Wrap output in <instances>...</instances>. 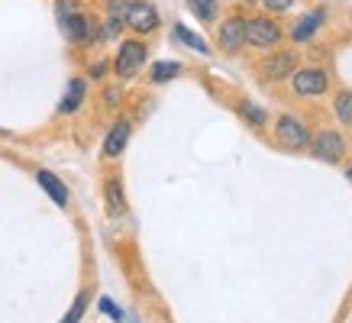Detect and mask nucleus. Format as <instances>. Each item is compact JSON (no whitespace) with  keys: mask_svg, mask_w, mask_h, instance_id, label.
Masks as SVG:
<instances>
[{"mask_svg":"<svg viewBox=\"0 0 352 323\" xmlns=\"http://www.w3.org/2000/svg\"><path fill=\"white\" fill-rule=\"evenodd\" d=\"M100 307H104V313H110V317H117V320H123V311H120L117 304L110 301V298H104V301H100Z\"/></svg>","mask_w":352,"mask_h":323,"instance_id":"23","label":"nucleus"},{"mask_svg":"<svg viewBox=\"0 0 352 323\" xmlns=\"http://www.w3.org/2000/svg\"><path fill=\"white\" fill-rule=\"evenodd\" d=\"M126 7H129V0H110L107 16H117V20H123V16H126Z\"/></svg>","mask_w":352,"mask_h":323,"instance_id":"20","label":"nucleus"},{"mask_svg":"<svg viewBox=\"0 0 352 323\" xmlns=\"http://www.w3.org/2000/svg\"><path fill=\"white\" fill-rule=\"evenodd\" d=\"M349 181H352V165H349Z\"/></svg>","mask_w":352,"mask_h":323,"instance_id":"25","label":"nucleus"},{"mask_svg":"<svg viewBox=\"0 0 352 323\" xmlns=\"http://www.w3.org/2000/svg\"><path fill=\"white\" fill-rule=\"evenodd\" d=\"M188 7H191L204 23H214L217 20V0H188Z\"/></svg>","mask_w":352,"mask_h":323,"instance_id":"15","label":"nucleus"},{"mask_svg":"<svg viewBox=\"0 0 352 323\" xmlns=\"http://www.w3.org/2000/svg\"><path fill=\"white\" fill-rule=\"evenodd\" d=\"M336 113H340L342 123H352V94H340V100H336Z\"/></svg>","mask_w":352,"mask_h":323,"instance_id":"18","label":"nucleus"},{"mask_svg":"<svg viewBox=\"0 0 352 323\" xmlns=\"http://www.w3.org/2000/svg\"><path fill=\"white\" fill-rule=\"evenodd\" d=\"M278 140L285 142L288 149H300V146H307V129H304V123L294 117H281L278 120Z\"/></svg>","mask_w":352,"mask_h":323,"instance_id":"4","label":"nucleus"},{"mask_svg":"<svg viewBox=\"0 0 352 323\" xmlns=\"http://www.w3.org/2000/svg\"><path fill=\"white\" fill-rule=\"evenodd\" d=\"M123 23H126V26H133L136 32H152L155 26H159V13H155V7H152V3H146V0H129Z\"/></svg>","mask_w":352,"mask_h":323,"instance_id":"1","label":"nucleus"},{"mask_svg":"<svg viewBox=\"0 0 352 323\" xmlns=\"http://www.w3.org/2000/svg\"><path fill=\"white\" fill-rule=\"evenodd\" d=\"M281 39V30H278L272 20L265 16H256V20H245V43L249 45H275Z\"/></svg>","mask_w":352,"mask_h":323,"instance_id":"2","label":"nucleus"},{"mask_svg":"<svg viewBox=\"0 0 352 323\" xmlns=\"http://www.w3.org/2000/svg\"><path fill=\"white\" fill-rule=\"evenodd\" d=\"M120 30H123V20L107 16V23H104V36H107V39H113V36H120Z\"/></svg>","mask_w":352,"mask_h":323,"instance_id":"22","label":"nucleus"},{"mask_svg":"<svg viewBox=\"0 0 352 323\" xmlns=\"http://www.w3.org/2000/svg\"><path fill=\"white\" fill-rule=\"evenodd\" d=\"M36 181H39V188H43V191L49 194V197H52L58 207L68 204V188H65V184L58 181L52 172H39V175H36Z\"/></svg>","mask_w":352,"mask_h":323,"instance_id":"10","label":"nucleus"},{"mask_svg":"<svg viewBox=\"0 0 352 323\" xmlns=\"http://www.w3.org/2000/svg\"><path fill=\"white\" fill-rule=\"evenodd\" d=\"M294 65L298 62H294L291 52H278L262 65V71H265V78H288V75H294Z\"/></svg>","mask_w":352,"mask_h":323,"instance_id":"9","label":"nucleus"},{"mask_svg":"<svg viewBox=\"0 0 352 323\" xmlns=\"http://www.w3.org/2000/svg\"><path fill=\"white\" fill-rule=\"evenodd\" d=\"M175 39H178V43H184L188 49H194V52H201V55L210 52L201 36H197V32H191V30H184V26H175Z\"/></svg>","mask_w":352,"mask_h":323,"instance_id":"14","label":"nucleus"},{"mask_svg":"<svg viewBox=\"0 0 352 323\" xmlns=\"http://www.w3.org/2000/svg\"><path fill=\"white\" fill-rule=\"evenodd\" d=\"M294 0H265V7L268 10H275V13H281V10H288Z\"/></svg>","mask_w":352,"mask_h":323,"instance_id":"24","label":"nucleus"},{"mask_svg":"<svg viewBox=\"0 0 352 323\" xmlns=\"http://www.w3.org/2000/svg\"><path fill=\"white\" fill-rule=\"evenodd\" d=\"M146 62V45L142 43H123L117 55V75L120 78H133Z\"/></svg>","mask_w":352,"mask_h":323,"instance_id":"3","label":"nucleus"},{"mask_svg":"<svg viewBox=\"0 0 352 323\" xmlns=\"http://www.w3.org/2000/svg\"><path fill=\"white\" fill-rule=\"evenodd\" d=\"M55 10H58V20H65V16L78 13V3L75 0H58V3H55Z\"/></svg>","mask_w":352,"mask_h":323,"instance_id":"21","label":"nucleus"},{"mask_svg":"<svg viewBox=\"0 0 352 323\" xmlns=\"http://www.w3.org/2000/svg\"><path fill=\"white\" fill-rule=\"evenodd\" d=\"M81 100H85V81H81V78H72L58 110H62V113H75V110L81 107Z\"/></svg>","mask_w":352,"mask_h":323,"instance_id":"11","label":"nucleus"},{"mask_svg":"<svg viewBox=\"0 0 352 323\" xmlns=\"http://www.w3.org/2000/svg\"><path fill=\"white\" fill-rule=\"evenodd\" d=\"M243 117H249L256 126H265V110L256 107V104H249V100L243 104Z\"/></svg>","mask_w":352,"mask_h":323,"instance_id":"19","label":"nucleus"},{"mask_svg":"<svg viewBox=\"0 0 352 323\" xmlns=\"http://www.w3.org/2000/svg\"><path fill=\"white\" fill-rule=\"evenodd\" d=\"M107 210L113 216H120L123 210H126V197H123V184L117 181V178H110L107 181Z\"/></svg>","mask_w":352,"mask_h":323,"instance_id":"13","label":"nucleus"},{"mask_svg":"<svg viewBox=\"0 0 352 323\" xmlns=\"http://www.w3.org/2000/svg\"><path fill=\"white\" fill-rule=\"evenodd\" d=\"M178 71H182V65H178V62H159V65H152V81H155V85L171 81Z\"/></svg>","mask_w":352,"mask_h":323,"instance_id":"16","label":"nucleus"},{"mask_svg":"<svg viewBox=\"0 0 352 323\" xmlns=\"http://www.w3.org/2000/svg\"><path fill=\"white\" fill-rule=\"evenodd\" d=\"M323 16H327V13H323V10H314V13H307V16H300V20H298V26L291 30V36H294L298 43H304V39H310V36L317 32V26H320V23H323Z\"/></svg>","mask_w":352,"mask_h":323,"instance_id":"12","label":"nucleus"},{"mask_svg":"<svg viewBox=\"0 0 352 323\" xmlns=\"http://www.w3.org/2000/svg\"><path fill=\"white\" fill-rule=\"evenodd\" d=\"M314 152H317V159H323V162H340L342 152H346V142H342V136L323 129L320 136L314 140Z\"/></svg>","mask_w":352,"mask_h":323,"instance_id":"5","label":"nucleus"},{"mask_svg":"<svg viewBox=\"0 0 352 323\" xmlns=\"http://www.w3.org/2000/svg\"><path fill=\"white\" fill-rule=\"evenodd\" d=\"M294 91L298 94H323L327 91V75L320 68H304L294 75Z\"/></svg>","mask_w":352,"mask_h":323,"instance_id":"6","label":"nucleus"},{"mask_svg":"<svg viewBox=\"0 0 352 323\" xmlns=\"http://www.w3.org/2000/svg\"><path fill=\"white\" fill-rule=\"evenodd\" d=\"M85 307H87V294H78V301L72 304V311H68V317H65L62 323H78L85 317Z\"/></svg>","mask_w":352,"mask_h":323,"instance_id":"17","label":"nucleus"},{"mask_svg":"<svg viewBox=\"0 0 352 323\" xmlns=\"http://www.w3.org/2000/svg\"><path fill=\"white\" fill-rule=\"evenodd\" d=\"M243 43H245V20L230 16V20L220 26V45H223L226 52H236Z\"/></svg>","mask_w":352,"mask_h":323,"instance_id":"7","label":"nucleus"},{"mask_svg":"<svg viewBox=\"0 0 352 323\" xmlns=\"http://www.w3.org/2000/svg\"><path fill=\"white\" fill-rule=\"evenodd\" d=\"M129 142V120H117V126L107 133V140H104V155H110V159H117L120 152L126 149Z\"/></svg>","mask_w":352,"mask_h":323,"instance_id":"8","label":"nucleus"}]
</instances>
